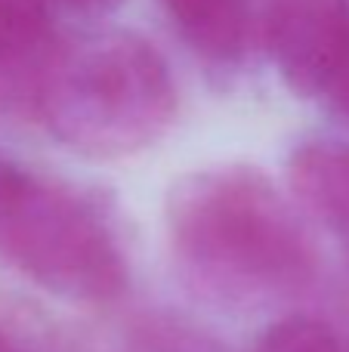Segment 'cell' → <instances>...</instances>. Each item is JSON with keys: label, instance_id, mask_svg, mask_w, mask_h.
<instances>
[{"label": "cell", "instance_id": "6da1fadb", "mask_svg": "<svg viewBox=\"0 0 349 352\" xmlns=\"http://www.w3.org/2000/svg\"><path fill=\"white\" fill-rule=\"evenodd\" d=\"M34 102L68 148L87 158H124L170 127L177 87L146 37L109 28L68 47L53 43Z\"/></svg>", "mask_w": 349, "mask_h": 352}, {"label": "cell", "instance_id": "7a4b0ae2", "mask_svg": "<svg viewBox=\"0 0 349 352\" xmlns=\"http://www.w3.org/2000/svg\"><path fill=\"white\" fill-rule=\"evenodd\" d=\"M173 232L185 254L216 275L245 281H297L306 248L275 188L257 170L223 167L183 182Z\"/></svg>", "mask_w": 349, "mask_h": 352}, {"label": "cell", "instance_id": "3957f363", "mask_svg": "<svg viewBox=\"0 0 349 352\" xmlns=\"http://www.w3.org/2000/svg\"><path fill=\"white\" fill-rule=\"evenodd\" d=\"M0 250L68 300H109L124 285V263L93 207L22 170L0 210Z\"/></svg>", "mask_w": 349, "mask_h": 352}, {"label": "cell", "instance_id": "277c9868", "mask_svg": "<svg viewBox=\"0 0 349 352\" xmlns=\"http://www.w3.org/2000/svg\"><path fill=\"white\" fill-rule=\"evenodd\" d=\"M263 41L297 96H322L349 47V0H263Z\"/></svg>", "mask_w": 349, "mask_h": 352}, {"label": "cell", "instance_id": "5b68a950", "mask_svg": "<svg viewBox=\"0 0 349 352\" xmlns=\"http://www.w3.org/2000/svg\"><path fill=\"white\" fill-rule=\"evenodd\" d=\"M288 173L297 198L325 229H331L349 260V142H306L294 152Z\"/></svg>", "mask_w": 349, "mask_h": 352}, {"label": "cell", "instance_id": "8992f818", "mask_svg": "<svg viewBox=\"0 0 349 352\" xmlns=\"http://www.w3.org/2000/svg\"><path fill=\"white\" fill-rule=\"evenodd\" d=\"M185 43L210 62H238L251 43V0H158Z\"/></svg>", "mask_w": 349, "mask_h": 352}, {"label": "cell", "instance_id": "52a82bcc", "mask_svg": "<svg viewBox=\"0 0 349 352\" xmlns=\"http://www.w3.org/2000/svg\"><path fill=\"white\" fill-rule=\"evenodd\" d=\"M53 41L43 0H0V65L19 62Z\"/></svg>", "mask_w": 349, "mask_h": 352}, {"label": "cell", "instance_id": "ba28073f", "mask_svg": "<svg viewBox=\"0 0 349 352\" xmlns=\"http://www.w3.org/2000/svg\"><path fill=\"white\" fill-rule=\"evenodd\" d=\"M254 352H344L340 340L328 324L315 322V318H284V322L272 324L263 337L257 340Z\"/></svg>", "mask_w": 349, "mask_h": 352}, {"label": "cell", "instance_id": "9c48e42d", "mask_svg": "<svg viewBox=\"0 0 349 352\" xmlns=\"http://www.w3.org/2000/svg\"><path fill=\"white\" fill-rule=\"evenodd\" d=\"M322 96L328 99L334 115H337L344 124H349V47H346L344 59L337 62V68H334V74H331V80H328Z\"/></svg>", "mask_w": 349, "mask_h": 352}, {"label": "cell", "instance_id": "30bf717a", "mask_svg": "<svg viewBox=\"0 0 349 352\" xmlns=\"http://www.w3.org/2000/svg\"><path fill=\"white\" fill-rule=\"evenodd\" d=\"M43 3H59L65 10H74V12H87V16H99V12H109L115 10L121 0H43Z\"/></svg>", "mask_w": 349, "mask_h": 352}, {"label": "cell", "instance_id": "8fae6325", "mask_svg": "<svg viewBox=\"0 0 349 352\" xmlns=\"http://www.w3.org/2000/svg\"><path fill=\"white\" fill-rule=\"evenodd\" d=\"M16 176H19V170L3 158V155H0V210H3V204H6V198H10L12 186H16Z\"/></svg>", "mask_w": 349, "mask_h": 352}, {"label": "cell", "instance_id": "7c38bea8", "mask_svg": "<svg viewBox=\"0 0 349 352\" xmlns=\"http://www.w3.org/2000/svg\"><path fill=\"white\" fill-rule=\"evenodd\" d=\"M0 352H3V349H0Z\"/></svg>", "mask_w": 349, "mask_h": 352}]
</instances>
